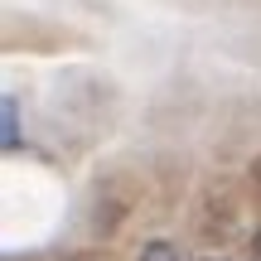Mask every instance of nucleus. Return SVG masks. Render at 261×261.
I'll list each match as a JSON object with an SVG mask.
<instances>
[{"mask_svg": "<svg viewBox=\"0 0 261 261\" xmlns=\"http://www.w3.org/2000/svg\"><path fill=\"white\" fill-rule=\"evenodd\" d=\"M0 130H5V150H15L19 145V102L15 97H5V102H0Z\"/></svg>", "mask_w": 261, "mask_h": 261, "instance_id": "1", "label": "nucleus"}, {"mask_svg": "<svg viewBox=\"0 0 261 261\" xmlns=\"http://www.w3.org/2000/svg\"><path fill=\"white\" fill-rule=\"evenodd\" d=\"M136 261H184V256H179L174 242H150V247H140Z\"/></svg>", "mask_w": 261, "mask_h": 261, "instance_id": "2", "label": "nucleus"}, {"mask_svg": "<svg viewBox=\"0 0 261 261\" xmlns=\"http://www.w3.org/2000/svg\"><path fill=\"white\" fill-rule=\"evenodd\" d=\"M252 174H256V184H261V160H256V165H252Z\"/></svg>", "mask_w": 261, "mask_h": 261, "instance_id": "3", "label": "nucleus"}, {"mask_svg": "<svg viewBox=\"0 0 261 261\" xmlns=\"http://www.w3.org/2000/svg\"><path fill=\"white\" fill-rule=\"evenodd\" d=\"M256 256H261V232H256Z\"/></svg>", "mask_w": 261, "mask_h": 261, "instance_id": "4", "label": "nucleus"}]
</instances>
